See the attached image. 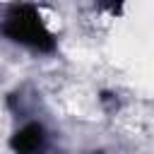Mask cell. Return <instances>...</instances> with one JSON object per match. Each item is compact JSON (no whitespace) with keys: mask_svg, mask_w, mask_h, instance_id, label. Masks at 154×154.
I'll return each mask as SVG.
<instances>
[{"mask_svg":"<svg viewBox=\"0 0 154 154\" xmlns=\"http://www.w3.org/2000/svg\"><path fill=\"white\" fill-rule=\"evenodd\" d=\"M91 154H101V152H91Z\"/></svg>","mask_w":154,"mask_h":154,"instance_id":"3","label":"cell"},{"mask_svg":"<svg viewBox=\"0 0 154 154\" xmlns=\"http://www.w3.org/2000/svg\"><path fill=\"white\" fill-rule=\"evenodd\" d=\"M0 31L10 41L29 46V48L41 51V53H51L55 48V38L46 29V24L41 22V17H38L34 5H14V7H10L5 22L0 24Z\"/></svg>","mask_w":154,"mask_h":154,"instance_id":"1","label":"cell"},{"mask_svg":"<svg viewBox=\"0 0 154 154\" xmlns=\"http://www.w3.org/2000/svg\"><path fill=\"white\" fill-rule=\"evenodd\" d=\"M46 144H48V135L41 123H26L10 140V147L14 154H43Z\"/></svg>","mask_w":154,"mask_h":154,"instance_id":"2","label":"cell"}]
</instances>
